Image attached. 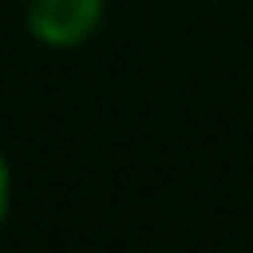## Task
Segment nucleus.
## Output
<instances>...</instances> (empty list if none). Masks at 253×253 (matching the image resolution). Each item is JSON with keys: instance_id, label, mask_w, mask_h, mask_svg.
<instances>
[{"instance_id": "f257e3e1", "label": "nucleus", "mask_w": 253, "mask_h": 253, "mask_svg": "<svg viewBox=\"0 0 253 253\" xmlns=\"http://www.w3.org/2000/svg\"><path fill=\"white\" fill-rule=\"evenodd\" d=\"M110 0H26V34L46 51H76L93 42Z\"/></svg>"}, {"instance_id": "f03ea898", "label": "nucleus", "mask_w": 253, "mask_h": 253, "mask_svg": "<svg viewBox=\"0 0 253 253\" xmlns=\"http://www.w3.org/2000/svg\"><path fill=\"white\" fill-rule=\"evenodd\" d=\"M9 211H13V165L0 148V228L9 224Z\"/></svg>"}]
</instances>
